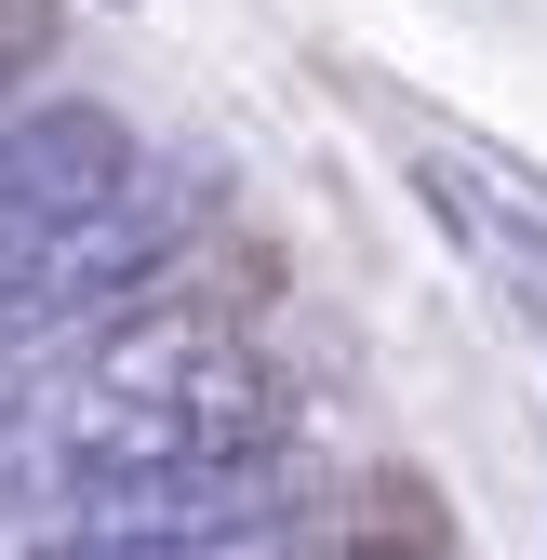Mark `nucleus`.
<instances>
[{
	"mask_svg": "<svg viewBox=\"0 0 547 560\" xmlns=\"http://www.w3.org/2000/svg\"><path fill=\"white\" fill-rule=\"evenodd\" d=\"M441 547H454V521H441V494L415 467H374L307 521V560H441Z\"/></svg>",
	"mask_w": 547,
	"mask_h": 560,
	"instance_id": "obj_1",
	"label": "nucleus"
}]
</instances>
